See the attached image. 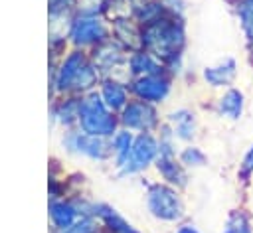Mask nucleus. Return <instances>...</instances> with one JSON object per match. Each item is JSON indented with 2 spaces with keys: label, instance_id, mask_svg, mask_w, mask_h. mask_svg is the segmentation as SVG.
I'll return each instance as SVG.
<instances>
[{
  "label": "nucleus",
  "instance_id": "nucleus-17",
  "mask_svg": "<svg viewBox=\"0 0 253 233\" xmlns=\"http://www.w3.org/2000/svg\"><path fill=\"white\" fill-rule=\"evenodd\" d=\"M180 160H182V164H186V166H202V164L206 162V156H204V152H202L200 148L188 146V148L182 152Z\"/></svg>",
  "mask_w": 253,
  "mask_h": 233
},
{
  "label": "nucleus",
  "instance_id": "nucleus-11",
  "mask_svg": "<svg viewBox=\"0 0 253 233\" xmlns=\"http://www.w3.org/2000/svg\"><path fill=\"white\" fill-rule=\"evenodd\" d=\"M160 65L154 61V57L150 53H144V51H138L130 57V71L132 73H140L142 77L144 75H160Z\"/></svg>",
  "mask_w": 253,
  "mask_h": 233
},
{
  "label": "nucleus",
  "instance_id": "nucleus-10",
  "mask_svg": "<svg viewBox=\"0 0 253 233\" xmlns=\"http://www.w3.org/2000/svg\"><path fill=\"white\" fill-rule=\"evenodd\" d=\"M219 107V113L227 118H239L241 113H243V93L239 89H229L223 93V97L219 99L217 103Z\"/></svg>",
  "mask_w": 253,
  "mask_h": 233
},
{
  "label": "nucleus",
  "instance_id": "nucleus-2",
  "mask_svg": "<svg viewBox=\"0 0 253 233\" xmlns=\"http://www.w3.org/2000/svg\"><path fill=\"white\" fill-rule=\"evenodd\" d=\"M77 116H79V122L83 126V130L87 134H93V136L113 134L115 124H117L115 116L111 115V109L105 105L103 97L97 95V93H91L89 97H85L79 103Z\"/></svg>",
  "mask_w": 253,
  "mask_h": 233
},
{
  "label": "nucleus",
  "instance_id": "nucleus-19",
  "mask_svg": "<svg viewBox=\"0 0 253 233\" xmlns=\"http://www.w3.org/2000/svg\"><path fill=\"white\" fill-rule=\"evenodd\" d=\"M178 233H198V229H194L192 225H184V227L178 229Z\"/></svg>",
  "mask_w": 253,
  "mask_h": 233
},
{
  "label": "nucleus",
  "instance_id": "nucleus-5",
  "mask_svg": "<svg viewBox=\"0 0 253 233\" xmlns=\"http://www.w3.org/2000/svg\"><path fill=\"white\" fill-rule=\"evenodd\" d=\"M132 91L140 101L158 103L168 95L170 83L162 75H144L132 83Z\"/></svg>",
  "mask_w": 253,
  "mask_h": 233
},
{
  "label": "nucleus",
  "instance_id": "nucleus-12",
  "mask_svg": "<svg viewBox=\"0 0 253 233\" xmlns=\"http://www.w3.org/2000/svg\"><path fill=\"white\" fill-rule=\"evenodd\" d=\"M170 120L174 122V134H178V138L190 140L194 136V115L190 111H178L170 116Z\"/></svg>",
  "mask_w": 253,
  "mask_h": 233
},
{
  "label": "nucleus",
  "instance_id": "nucleus-15",
  "mask_svg": "<svg viewBox=\"0 0 253 233\" xmlns=\"http://www.w3.org/2000/svg\"><path fill=\"white\" fill-rule=\"evenodd\" d=\"M101 215L105 217V221H107V225L111 227V231H115V233H136L123 217H119L113 209H105V211H101Z\"/></svg>",
  "mask_w": 253,
  "mask_h": 233
},
{
  "label": "nucleus",
  "instance_id": "nucleus-3",
  "mask_svg": "<svg viewBox=\"0 0 253 233\" xmlns=\"http://www.w3.org/2000/svg\"><path fill=\"white\" fill-rule=\"evenodd\" d=\"M148 209L152 211L154 217L164 219V221H176L182 217V199L178 194L168 188V186H152L148 190Z\"/></svg>",
  "mask_w": 253,
  "mask_h": 233
},
{
  "label": "nucleus",
  "instance_id": "nucleus-9",
  "mask_svg": "<svg viewBox=\"0 0 253 233\" xmlns=\"http://www.w3.org/2000/svg\"><path fill=\"white\" fill-rule=\"evenodd\" d=\"M101 97L105 101V105L111 109V111H119V109H125L128 105L126 101V91L121 83L117 81H105L103 83V89H101Z\"/></svg>",
  "mask_w": 253,
  "mask_h": 233
},
{
  "label": "nucleus",
  "instance_id": "nucleus-14",
  "mask_svg": "<svg viewBox=\"0 0 253 233\" xmlns=\"http://www.w3.org/2000/svg\"><path fill=\"white\" fill-rule=\"evenodd\" d=\"M223 233H251V223H249V217L243 213V211H235L229 215L225 227H223Z\"/></svg>",
  "mask_w": 253,
  "mask_h": 233
},
{
  "label": "nucleus",
  "instance_id": "nucleus-7",
  "mask_svg": "<svg viewBox=\"0 0 253 233\" xmlns=\"http://www.w3.org/2000/svg\"><path fill=\"white\" fill-rule=\"evenodd\" d=\"M71 36L77 43L85 45V43H95V41H101L105 38V28L99 20H93V18H81L73 24V30H71Z\"/></svg>",
  "mask_w": 253,
  "mask_h": 233
},
{
  "label": "nucleus",
  "instance_id": "nucleus-1",
  "mask_svg": "<svg viewBox=\"0 0 253 233\" xmlns=\"http://www.w3.org/2000/svg\"><path fill=\"white\" fill-rule=\"evenodd\" d=\"M142 43L158 57H174L184 43V32L176 22L168 18H156L144 26Z\"/></svg>",
  "mask_w": 253,
  "mask_h": 233
},
{
  "label": "nucleus",
  "instance_id": "nucleus-16",
  "mask_svg": "<svg viewBox=\"0 0 253 233\" xmlns=\"http://www.w3.org/2000/svg\"><path fill=\"white\" fill-rule=\"evenodd\" d=\"M51 217L55 221V225L59 227H69L73 221V209L65 203H53L51 205Z\"/></svg>",
  "mask_w": 253,
  "mask_h": 233
},
{
  "label": "nucleus",
  "instance_id": "nucleus-18",
  "mask_svg": "<svg viewBox=\"0 0 253 233\" xmlns=\"http://www.w3.org/2000/svg\"><path fill=\"white\" fill-rule=\"evenodd\" d=\"M239 174H241V178H249L251 174H253V146H251V150L245 154V158H243V164H241V170H239Z\"/></svg>",
  "mask_w": 253,
  "mask_h": 233
},
{
  "label": "nucleus",
  "instance_id": "nucleus-6",
  "mask_svg": "<svg viewBox=\"0 0 253 233\" xmlns=\"http://www.w3.org/2000/svg\"><path fill=\"white\" fill-rule=\"evenodd\" d=\"M158 150H160V148H158L156 140H154L150 134L142 132V134L132 142V152H130V160H128V164H126V170H128V172H134V170H140V168L148 166V164L154 160V156H156Z\"/></svg>",
  "mask_w": 253,
  "mask_h": 233
},
{
  "label": "nucleus",
  "instance_id": "nucleus-8",
  "mask_svg": "<svg viewBox=\"0 0 253 233\" xmlns=\"http://www.w3.org/2000/svg\"><path fill=\"white\" fill-rule=\"evenodd\" d=\"M204 77L211 87H225L235 77V61L233 59H225L223 63H219L215 67H208L204 71Z\"/></svg>",
  "mask_w": 253,
  "mask_h": 233
},
{
  "label": "nucleus",
  "instance_id": "nucleus-4",
  "mask_svg": "<svg viewBox=\"0 0 253 233\" xmlns=\"http://www.w3.org/2000/svg\"><path fill=\"white\" fill-rule=\"evenodd\" d=\"M121 120L125 126L128 128H136V130H150L156 124V111L146 103V101H132L123 109Z\"/></svg>",
  "mask_w": 253,
  "mask_h": 233
},
{
  "label": "nucleus",
  "instance_id": "nucleus-13",
  "mask_svg": "<svg viewBox=\"0 0 253 233\" xmlns=\"http://www.w3.org/2000/svg\"><path fill=\"white\" fill-rule=\"evenodd\" d=\"M239 20H241V28L247 36L249 41H253V0H241L239 8H237Z\"/></svg>",
  "mask_w": 253,
  "mask_h": 233
}]
</instances>
